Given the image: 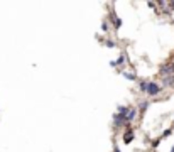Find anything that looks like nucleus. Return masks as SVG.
I'll use <instances>...</instances> for the list:
<instances>
[{
	"mask_svg": "<svg viewBox=\"0 0 174 152\" xmlns=\"http://www.w3.org/2000/svg\"><path fill=\"white\" fill-rule=\"evenodd\" d=\"M145 91H147L149 95H157L161 91V86L157 83H147L145 85Z\"/></svg>",
	"mask_w": 174,
	"mask_h": 152,
	"instance_id": "obj_1",
	"label": "nucleus"
},
{
	"mask_svg": "<svg viewBox=\"0 0 174 152\" xmlns=\"http://www.w3.org/2000/svg\"><path fill=\"white\" fill-rule=\"evenodd\" d=\"M171 152H174V149H173V151H171Z\"/></svg>",
	"mask_w": 174,
	"mask_h": 152,
	"instance_id": "obj_2",
	"label": "nucleus"
}]
</instances>
